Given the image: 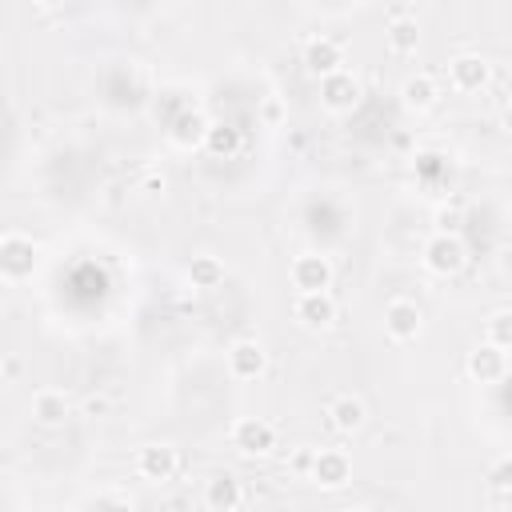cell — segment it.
<instances>
[{
    "mask_svg": "<svg viewBox=\"0 0 512 512\" xmlns=\"http://www.w3.org/2000/svg\"><path fill=\"white\" fill-rule=\"evenodd\" d=\"M420 260H424V268H428L432 276H456V272L464 268V260H468V248H464L460 236H444V232H436V236H428Z\"/></svg>",
    "mask_w": 512,
    "mask_h": 512,
    "instance_id": "cell-1",
    "label": "cell"
},
{
    "mask_svg": "<svg viewBox=\"0 0 512 512\" xmlns=\"http://www.w3.org/2000/svg\"><path fill=\"white\" fill-rule=\"evenodd\" d=\"M288 276H292V288H296V292H328L336 268H332V260H328L324 252H300V256L292 260Z\"/></svg>",
    "mask_w": 512,
    "mask_h": 512,
    "instance_id": "cell-2",
    "label": "cell"
},
{
    "mask_svg": "<svg viewBox=\"0 0 512 512\" xmlns=\"http://www.w3.org/2000/svg\"><path fill=\"white\" fill-rule=\"evenodd\" d=\"M176 468H180V456L164 440H152V444H144L136 452V476L148 480V484H168L176 476Z\"/></svg>",
    "mask_w": 512,
    "mask_h": 512,
    "instance_id": "cell-3",
    "label": "cell"
},
{
    "mask_svg": "<svg viewBox=\"0 0 512 512\" xmlns=\"http://www.w3.org/2000/svg\"><path fill=\"white\" fill-rule=\"evenodd\" d=\"M232 448L244 456H268L276 448V428L260 416H240L232 424Z\"/></svg>",
    "mask_w": 512,
    "mask_h": 512,
    "instance_id": "cell-4",
    "label": "cell"
},
{
    "mask_svg": "<svg viewBox=\"0 0 512 512\" xmlns=\"http://www.w3.org/2000/svg\"><path fill=\"white\" fill-rule=\"evenodd\" d=\"M36 244L28 240V236H20V232H12V236H4L0 240V276H8V280H28L32 272H36Z\"/></svg>",
    "mask_w": 512,
    "mask_h": 512,
    "instance_id": "cell-5",
    "label": "cell"
},
{
    "mask_svg": "<svg viewBox=\"0 0 512 512\" xmlns=\"http://www.w3.org/2000/svg\"><path fill=\"white\" fill-rule=\"evenodd\" d=\"M488 80H492V64L480 52H460L448 60V84L456 92H480L488 88Z\"/></svg>",
    "mask_w": 512,
    "mask_h": 512,
    "instance_id": "cell-6",
    "label": "cell"
},
{
    "mask_svg": "<svg viewBox=\"0 0 512 512\" xmlns=\"http://www.w3.org/2000/svg\"><path fill=\"white\" fill-rule=\"evenodd\" d=\"M308 476H312V484H320L324 492H336V488H344V484L352 480V460H348L340 448H324V452L312 456Z\"/></svg>",
    "mask_w": 512,
    "mask_h": 512,
    "instance_id": "cell-7",
    "label": "cell"
},
{
    "mask_svg": "<svg viewBox=\"0 0 512 512\" xmlns=\"http://www.w3.org/2000/svg\"><path fill=\"white\" fill-rule=\"evenodd\" d=\"M292 316H296L300 328L320 332V328H328V324L336 320V300H332L328 292H296V300H292Z\"/></svg>",
    "mask_w": 512,
    "mask_h": 512,
    "instance_id": "cell-8",
    "label": "cell"
},
{
    "mask_svg": "<svg viewBox=\"0 0 512 512\" xmlns=\"http://www.w3.org/2000/svg\"><path fill=\"white\" fill-rule=\"evenodd\" d=\"M320 104H324L328 112H352V108L360 104V80H356L348 68L324 76V80H320Z\"/></svg>",
    "mask_w": 512,
    "mask_h": 512,
    "instance_id": "cell-9",
    "label": "cell"
},
{
    "mask_svg": "<svg viewBox=\"0 0 512 512\" xmlns=\"http://www.w3.org/2000/svg\"><path fill=\"white\" fill-rule=\"evenodd\" d=\"M264 368H268V352H264L260 340H252V336L232 340V348H228V372L236 380H256V376H264Z\"/></svg>",
    "mask_w": 512,
    "mask_h": 512,
    "instance_id": "cell-10",
    "label": "cell"
},
{
    "mask_svg": "<svg viewBox=\"0 0 512 512\" xmlns=\"http://www.w3.org/2000/svg\"><path fill=\"white\" fill-rule=\"evenodd\" d=\"M420 328H424V316H420V308H416L412 300H392V304L384 308V332H388L396 344L416 340Z\"/></svg>",
    "mask_w": 512,
    "mask_h": 512,
    "instance_id": "cell-11",
    "label": "cell"
},
{
    "mask_svg": "<svg viewBox=\"0 0 512 512\" xmlns=\"http://www.w3.org/2000/svg\"><path fill=\"white\" fill-rule=\"evenodd\" d=\"M464 368H468V376H472L476 384H496V380H504V372H508V352H504V348H492V344H476V348L468 352Z\"/></svg>",
    "mask_w": 512,
    "mask_h": 512,
    "instance_id": "cell-12",
    "label": "cell"
},
{
    "mask_svg": "<svg viewBox=\"0 0 512 512\" xmlns=\"http://www.w3.org/2000/svg\"><path fill=\"white\" fill-rule=\"evenodd\" d=\"M304 68L324 80V76H332V72L344 68V48H340L332 36H312V40L304 44Z\"/></svg>",
    "mask_w": 512,
    "mask_h": 512,
    "instance_id": "cell-13",
    "label": "cell"
},
{
    "mask_svg": "<svg viewBox=\"0 0 512 512\" xmlns=\"http://www.w3.org/2000/svg\"><path fill=\"white\" fill-rule=\"evenodd\" d=\"M240 500H244V488L232 472H212L204 480V508L208 512H236Z\"/></svg>",
    "mask_w": 512,
    "mask_h": 512,
    "instance_id": "cell-14",
    "label": "cell"
},
{
    "mask_svg": "<svg viewBox=\"0 0 512 512\" xmlns=\"http://www.w3.org/2000/svg\"><path fill=\"white\" fill-rule=\"evenodd\" d=\"M436 100H440V84H436L428 72L404 76V84H400V104H404L408 112H428Z\"/></svg>",
    "mask_w": 512,
    "mask_h": 512,
    "instance_id": "cell-15",
    "label": "cell"
},
{
    "mask_svg": "<svg viewBox=\"0 0 512 512\" xmlns=\"http://www.w3.org/2000/svg\"><path fill=\"white\" fill-rule=\"evenodd\" d=\"M364 420H368V408H364V400L360 396H352V392H344V396H336L332 404H328V424L336 428V432H360L364 428Z\"/></svg>",
    "mask_w": 512,
    "mask_h": 512,
    "instance_id": "cell-16",
    "label": "cell"
},
{
    "mask_svg": "<svg viewBox=\"0 0 512 512\" xmlns=\"http://www.w3.org/2000/svg\"><path fill=\"white\" fill-rule=\"evenodd\" d=\"M68 412H72V404H68V396L56 392V388H44V392L32 396V420H36L40 428H60V424L68 420Z\"/></svg>",
    "mask_w": 512,
    "mask_h": 512,
    "instance_id": "cell-17",
    "label": "cell"
},
{
    "mask_svg": "<svg viewBox=\"0 0 512 512\" xmlns=\"http://www.w3.org/2000/svg\"><path fill=\"white\" fill-rule=\"evenodd\" d=\"M384 40H388V48H392L396 56L416 52V44H420V24H416V16H408L404 8L392 12V20H388V28H384Z\"/></svg>",
    "mask_w": 512,
    "mask_h": 512,
    "instance_id": "cell-18",
    "label": "cell"
},
{
    "mask_svg": "<svg viewBox=\"0 0 512 512\" xmlns=\"http://www.w3.org/2000/svg\"><path fill=\"white\" fill-rule=\"evenodd\" d=\"M208 124H212V120H208L200 108H188V112H180V116L172 120L168 136H172V144H176V148H196V144H204Z\"/></svg>",
    "mask_w": 512,
    "mask_h": 512,
    "instance_id": "cell-19",
    "label": "cell"
},
{
    "mask_svg": "<svg viewBox=\"0 0 512 512\" xmlns=\"http://www.w3.org/2000/svg\"><path fill=\"white\" fill-rule=\"evenodd\" d=\"M188 280H192V288H200V292L220 288V284H224V260L212 256V252L192 256V264H188Z\"/></svg>",
    "mask_w": 512,
    "mask_h": 512,
    "instance_id": "cell-20",
    "label": "cell"
},
{
    "mask_svg": "<svg viewBox=\"0 0 512 512\" xmlns=\"http://www.w3.org/2000/svg\"><path fill=\"white\" fill-rule=\"evenodd\" d=\"M204 148L212 152V156H236L240 148H244V132L240 128H232V124H208V132H204Z\"/></svg>",
    "mask_w": 512,
    "mask_h": 512,
    "instance_id": "cell-21",
    "label": "cell"
},
{
    "mask_svg": "<svg viewBox=\"0 0 512 512\" xmlns=\"http://www.w3.org/2000/svg\"><path fill=\"white\" fill-rule=\"evenodd\" d=\"M484 344H492V348H508L512 344V312L508 308H496L484 320Z\"/></svg>",
    "mask_w": 512,
    "mask_h": 512,
    "instance_id": "cell-22",
    "label": "cell"
},
{
    "mask_svg": "<svg viewBox=\"0 0 512 512\" xmlns=\"http://www.w3.org/2000/svg\"><path fill=\"white\" fill-rule=\"evenodd\" d=\"M508 476H512V464H508V456H500V460L488 468V488H492V496H496V500H504V496H508V484H512Z\"/></svg>",
    "mask_w": 512,
    "mask_h": 512,
    "instance_id": "cell-23",
    "label": "cell"
},
{
    "mask_svg": "<svg viewBox=\"0 0 512 512\" xmlns=\"http://www.w3.org/2000/svg\"><path fill=\"white\" fill-rule=\"evenodd\" d=\"M460 220H464V212L452 204V208H440L436 212V232H444V236H460Z\"/></svg>",
    "mask_w": 512,
    "mask_h": 512,
    "instance_id": "cell-24",
    "label": "cell"
},
{
    "mask_svg": "<svg viewBox=\"0 0 512 512\" xmlns=\"http://www.w3.org/2000/svg\"><path fill=\"white\" fill-rule=\"evenodd\" d=\"M84 412H88V416H104V412H108V400H104V396H88V400H84Z\"/></svg>",
    "mask_w": 512,
    "mask_h": 512,
    "instance_id": "cell-25",
    "label": "cell"
},
{
    "mask_svg": "<svg viewBox=\"0 0 512 512\" xmlns=\"http://www.w3.org/2000/svg\"><path fill=\"white\" fill-rule=\"evenodd\" d=\"M144 192H164V176L160 172H148L144 176Z\"/></svg>",
    "mask_w": 512,
    "mask_h": 512,
    "instance_id": "cell-26",
    "label": "cell"
},
{
    "mask_svg": "<svg viewBox=\"0 0 512 512\" xmlns=\"http://www.w3.org/2000/svg\"><path fill=\"white\" fill-rule=\"evenodd\" d=\"M280 112H284V108H280V100H268V104H264V116H268L272 124L280 120Z\"/></svg>",
    "mask_w": 512,
    "mask_h": 512,
    "instance_id": "cell-27",
    "label": "cell"
},
{
    "mask_svg": "<svg viewBox=\"0 0 512 512\" xmlns=\"http://www.w3.org/2000/svg\"><path fill=\"white\" fill-rule=\"evenodd\" d=\"M344 512H372V508H344Z\"/></svg>",
    "mask_w": 512,
    "mask_h": 512,
    "instance_id": "cell-28",
    "label": "cell"
},
{
    "mask_svg": "<svg viewBox=\"0 0 512 512\" xmlns=\"http://www.w3.org/2000/svg\"><path fill=\"white\" fill-rule=\"evenodd\" d=\"M0 380H4V364H0Z\"/></svg>",
    "mask_w": 512,
    "mask_h": 512,
    "instance_id": "cell-29",
    "label": "cell"
}]
</instances>
